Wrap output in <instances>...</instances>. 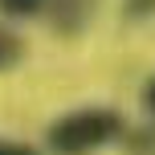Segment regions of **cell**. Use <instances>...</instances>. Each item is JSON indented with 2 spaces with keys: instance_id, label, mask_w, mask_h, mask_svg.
Masks as SVG:
<instances>
[{
  "instance_id": "cell-1",
  "label": "cell",
  "mask_w": 155,
  "mask_h": 155,
  "mask_svg": "<svg viewBox=\"0 0 155 155\" xmlns=\"http://www.w3.org/2000/svg\"><path fill=\"white\" fill-rule=\"evenodd\" d=\"M123 135V114L110 106H86V110H70L49 127V147L57 155H86L98 151L106 143H114Z\"/></svg>"
},
{
  "instance_id": "cell-2",
  "label": "cell",
  "mask_w": 155,
  "mask_h": 155,
  "mask_svg": "<svg viewBox=\"0 0 155 155\" xmlns=\"http://www.w3.org/2000/svg\"><path fill=\"white\" fill-rule=\"evenodd\" d=\"M45 4H49V21H53V29L78 37V33L90 25L98 0H45Z\"/></svg>"
},
{
  "instance_id": "cell-3",
  "label": "cell",
  "mask_w": 155,
  "mask_h": 155,
  "mask_svg": "<svg viewBox=\"0 0 155 155\" xmlns=\"http://www.w3.org/2000/svg\"><path fill=\"white\" fill-rule=\"evenodd\" d=\"M21 57H25V41L16 37V33L0 29V74L12 70V65H21Z\"/></svg>"
},
{
  "instance_id": "cell-4",
  "label": "cell",
  "mask_w": 155,
  "mask_h": 155,
  "mask_svg": "<svg viewBox=\"0 0 155 155\" xmlns=\"http://www.w3.org/2000/svg\"><path fill=\"white\" fill-rule=\"evenodd\" d=\"M41 8H45V0H0L4 16H37Z\"/></svg>"
},
{
  "instance_id": "cell-5",
  "label": "cell",
  "mask_w": 155,
  "mask_h": 155,
  "mask_svg": "<svg viewBox=\"0 0 155 155\" xmlns=\"http://www.w3.org/2000/svg\"><path fill=\"white\" fill-rule=\"evenodd\" d=\"M0 155H37V147H29V143H12V139H0Z\"/></svg>"
},
{
  "instance_id": "cell-6",
  "label": "cell",
  "mask_w": 155,
  "mask_h": 155,
  "mask_svg": "<svg viewBox=\"0 0 155 155\" xmlns=\"http://www.w3.org/2000/svg\"><path fill=\"white\" fill-rule=\"evenodd\" d=\"M135 12H155V0H127V16H135Z\"/></svg>"
},
{
  "instance_id": "cell-7",
  "label": "cell",
  "mask_w": 155,
  "mask_h": 155,
  "mask_svg": "<svg viewBox=\"0 0 155 155\" xmlns=\"http://www.w3.org/2000/svg\"><path fill=\"white\" fill-rule=\"evenodd\" d=\"M143 102H147V110H151V114H155V78H151V82H147V90H143Z\"/></svg>"
}]
</instances>
